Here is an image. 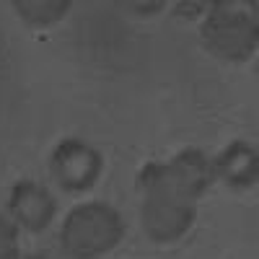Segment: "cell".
Instances as JSON below:
<instances>
[{
	"mask_svg": "<svg viewBox=\"0 0 259 259\" xmlns=\"http://www.w3.org/2000/svg\"><path fill=\"white\" fill-rule=\"evenodd\" d=\"M140 226L153 244H177L197 221V200L171 177L166 161H148L138 171Z\"/></svg>",
	"mask_w": 259,
	"mask_h": 259,
	"instance_id": "obj_1",
	"label": "cell"
},
{
	"mask_svg": "<svg viewBox=\"0 0 259 259\" xmlns=\"http://www.w3.org/2000/svg\"><path fill=\"white\" fill-rule=\"evenodd\" d=\"M124 218L106 202H80L62 221L60 249L68 259H101L124 239Z\"/></svg>",
	"mask_w": 259,
	"mask_h": 259,
	"instance_id": "obj_2",
	"label": "cell"
},
{
	"mask_svg": "<svg viewBox=\"0 0 259 259\" xmlns=\"http://www.w3.org/2000/svg\"><path fill=\"white\" fill-rule=\"evenodd\" d=\"M202 47L223 62H246L256 55V18L236 3H210L200 24Z\"/></svg>",
	"mask_w": 259,
	"mask_h": 259,
	"instance_id": "obj_3",
	"label": "cell"
},
{
	"mask_svg": "<svg viewBox=\"0 0 259 259\" xmlns=\"http://www.w3.org/2000/svg\"><path fill=\"white\" fill-rule=\"evenodd\" d=\"M104 171L101 153L78 138H65L55 145L50 156V174L55 184L68 194H83L96 187Z\"/></svg>",
	"mask_w": 259,
	"mask_h": 259,
	"instance_id": "obj_4",
	"label": "cell"
},
{
	"mask_svg": "<svg viewBox=\"0 0 259 259\" xmlns=\"http://www.w3.org/2000/svg\"><path fill=\"white\" fill-rule=\"evenodd\" d=\"M8 212H11V221L18 228H26L31 233H41L55 221L57 200L45 184H39L34 179H21L11 187Z\"/></svg>",
	"mask_w": 259,
	"mask_h": 259,
	"instance_id": "obj_5",
	"label": "cell"
},
{
	"mask_svg": "<svg viewBox=\"0 0 259 259\" xmlns=\"http://www.w3.org/2000/svg\"><path fill=\"white\" fill-rule=\"evenodd\" d=\"M215 179L226 182L233 189H251L259 182V150L246 140L228 143L212 158Z\"/></svg>",
	"mask_w": 259,
	"mask_h": 259,
	"instance_id": "obj_6",
	"label": "cell"
},
{
	"mask_svg": "<svg viewBox=\"0 0 259 259\" xmlns=\"http://www.w3.org/2000/svg\"><path fill=\"white\" fill-rule=\"evenodd\" d=\"M171 177L179 182V187L192 194L194 200H200L202 194L215 184V168H212V158H207L205 150L200 148H184L174 158L166 161Z\"/></svg>",
	"mask_w": 259,
	"mask_h": 259,
	"instance_id": "obj_7",
	"label": "cell"
},
{
	"mask_svg": "<svg viewBox=\"0 0 259 259\" xmlns=\"http://www.w3.org/2000/svg\"><path fill=\"white\" fill-rule=\"evenodd\" d=\"M16 16L31 29H50L70 13V0H13Z\"/></svg>",
	"mask_w": 259,
	"mask_h": 259,
	"instance_id": "obj_8",
	"label": "cell"
},
{
	"mask_svg": "<svg viewBox=\"0 0 259 259\" xmlns=\"http://www.w3.org/2000/svg\"><path fill=\"white\" fill-rule=\"evenodd\" d=\"M0 259H21L18 226L0 212Z\"/></svg>",
	"mask_w": 259,
	"mask_h": 259,
	"instance_id": "obj_9",
	"label": "cell"
},
{
	"mask_svg": "<svg viewBox=\"0 0 259 259\" xmlns=\"http://www.w3.org/2000/svg\"><path fill=\"white\" fill-rule=\"evenodd\" d=\"M207 11V3H179L174 16H197V13H205Z\"/></svg>",
	"mask_w": 259,
	"mask_h": 259,
	"instance_id": "obj_10",
	"label": "cell"
},
{
	"mask_svg": "<svg viewBox=\"0 0 259 259\" xmlns=\"http://www.w3.org/2000/svg\"><path fill=\"white\" fill-rule=\"evenodd\" d=\"M124 8H135V13H140V16H150V13L163 11L166 3H148V6H143V3H124Z\"/></svg>",
	"mask_w": 259,
	"mask_h": 259,
	"instance_id": "obj_11",
	"label": "cell"
},
{
	"mask_svg": "<svg viewBox=\"0 0 259 259\" xmlns=\"http://www.w3.org/2000/svg\"><path fill=\"white\" fill-rule=\"evenodd\" d=\"M26 259H50V256H41V254H31V256H26Z\"/></svg>",
	"mask_w": 259,
	"mask_h": 259,
	"instance_id": "obj_12",
	"label": "cell"
}]
</instances>
